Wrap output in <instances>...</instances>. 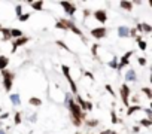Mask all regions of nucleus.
Instances as JSON below:
<instances>
[{
	"label": "nucleus",
	"mask_w": 152,
	"mask_h": 134,
	"mask_svg": "<svg viewBox=\"0 0 152 134\" xmlns=\"http://www.w3.org/2000/svg\"><path fill=\"white\" fill-rule=\"evenodd\" d=\"M66 101H67V107H69V110L72 112V116H73V124L76 125V127H79L80 122L84 121V113L82 110H80V107L76 104V101L72 98L69 94H66Z\"/></svg>",
	"instance_id": "f257e3e1"
},
{
	"label": "nucleus",
	"mask_w": 152,
	"mask_h": 134,
	"mask_svg": "<svg viewBox=\"0 0 152 134\" xmlns=\"http://www.w3.org/2000/svg\"><path fill=\"white\" fill-rule=\"evenodd\" d=\"M2 75H3V86L6 89V93H9L12 89V80H14V75L11 73V71H7V70H3L2 71Z\"/></svg>",
	"instance_id": "f03ea898"
},
{
	"label": "nucleus",
	"mask_w": 152,
	"mask_h": 134,
	"mask_svg": "<svg viewBox=\"0 0 152 134\" xmlns=\"http://www.w3.org/2000/svg\"><path fill=\"white\" fill-rule=\"evenodd\" d=\"M61 70H63V73H64V76H66V79L69 80V84H70V88H72V93H78V86H76V84L73 82V79H72V76H70V69L67 67V66H61Z\"/></svg>",
	"instance_id": "7ed1b4c3"
},
{
	"label": "nucleus",
	"mask_w": 152,
	"mask_h": 134,
	"mask_svg": "<svg viewBox=\"0 0 152 134\" xmlns=\"http://www.w3.org/2000/svg\"><path fill=\"white\" fill-rule=\"evenodd\" d=\"M130 88H128V85L127 84H124L122 86H121V97H122V101H124V104L125 106H130V103H128V98H130Z\"/></svg>",
	"instance_id": "20e7f679"
},
{
	"label": "nucleus",
	"mask_w": 152,
	"mask_h": 134,
	"mask_svg": "<svg viewBox=\"0 0 152 134\" xmlns=\"http://www.w3.org/2000/svg\"><path fill=\"white\" fill-rule=\"evenodd\" d=\"M76 104L80 107V110H82V109H84V110H91V109H93V103H91V101H85L80 95L76 97Z\"/></svg>",
	"instance_id": "39448f33"
},
{
	"label": "nucleus",
	"mask_w": 152,
	"mask_h": 134,
	"mask_svg": "<svg viewBox=\"0 0 152 134\" xmlns=\"http://www.w3.org/2000/svg\"><path fill=\"white\" fill-rule=\"evenodd\" d=\"M106 29L104 27H97V29H93L91 30V36L93 37H95V39H103L104 36H106Z\"/></svg>",
	"instance_id": "423d86ee"
},
{
	"label": "nucleus",
	"mask_w": 152,
	"mask_h": 134,
	"mask_svg": "<svg viewBox=\"0 0 152 134\" xmlns=\"http://www.w3.org/2000/svg\"><path fill=\"white\" fill-rule=\"evenodd\" d=\"M131 55H133V51L125 52V54H124V57H122V60H121V63L118 64V67H116V69H118V70H121L122 67H125V66H127L128 63H130V57H131Z\"/></svg>",
	"instance_id": "0eeeda50"
},
{
	"label": "nucleus",
	"mask_w": 152,
	"mask_h": 134,
	"mask_svg": "<svg viewBox=\"0 0 152 134\" xmlns=\"http://www.w3.org/2000/svg\"><path fill=\"white\" fill-rule=\"evenodd\" d=\"M94 18H95L98 22H106V21H107L106 11H103V9H98V11H95V12H94Z\"/></svg>",
	"instance_id": "6e6552de"
},
{
	"label": "nucleus",
	"mask_w": 152,
	"mask_h": 134,
	"mask_svg": "<svg viewBox=\"0 0 152 134\" xmlns=\"http://www.w3.org/2000/svg\"><path fill=\"white\" fill-rule=\"evenodd\" d=\"M61 6L64 7V11H66L69 15H75V12H76V7H75V5H73V3H69V2H61Z\"/></svg>",
	"instance_id": "1a4fd4ad"
},
{
	"label": "nucleus",
	"mask_w": 152,
	"mask_h": 134,
	"mask_svg": "<svg viewBox=\"0 0 152 134\" xmlns=\"http://www.w3.org/2000/svg\"><path fill=\"white\" fill-rule=\"evenodd\" d=\"M27 42H29V37H24V36H22V37H20V39H16L15 42H14V46H12V52H15L18 48H20V46H22V45H25Z\"/></svg>",
	"instance_id": "9d476101"
},
{
	"label": "nucleus",
	"mask_w": 152,
	"mask_h": 134,
	"mask_svg": "<svg viewBox=\"0 0 152 134\" xmlns=\"http://www.w3.org/2000/svg\"><path fill=\"white\" fill-rule=\"evenodd\" d=\"M118 36L119 37H128L130 36V29L128 27H125V25L118 27Z\"/></svg>",
	"instance_id": "9b49d317"
},
{
	"label": "nucleus",
	"mask_w": 152,
	"mask_h": 134,
	"mask_svg": "<svg viewBox=\"0 0 152 134\" xmlns=\"http://www.w3.org/2000/svg\"><path fill=\"white\" fill-rule=\"evenodd\" d=\"M125 79L128 80V82H134L137 78H136V71H134L133 69H128V71L125 73Z\"/></svg>",
	"instance_id": "f8f14e48"
},
{
	"label": "nucleus",
	"mask_w": 152,
	"mask_h": 134,
	"mask_svg": "<svg viewBox=\"0 0 152 134\" xmlns=\"http://www.w3.org/2000/svg\"><path fill=\"white\" fill-rule=\"evenodd\" d=\"M9 66V58L5 55H0V71H3Z\"/></svg>",
	"instance_id": "ddd939ff"
},
{
	"label": "nucleus",
	"mask_w": 152,
	"mask_h": 134,
	"mask_svg": "<svg viewBox=\"0 0 152 134\" xmlns=\"http://www.w3.org/2000/svg\"><path fill=\"white\" fill-rule=\"evenodd\" d=\"M9 98H11V101L14 103V106H20L21 104V98H20V95H18V94H11V97H9Z\"/></svg>",
	"instance_id": "4468645a"
},
{
	"label": "nucleus",
	"mask_w": 152,
	"mask_h": 134,
	"mask_svg": "<svg viewBox=\"0 0 152 134\" xmlns=\"http://www.w3.org/2000/svg\"><path fill=\"white\" fill-rule=\"evenodd\" d=\"M22 36H24V33H22L21 30H18V29H12V30H11V37L20 39V37H22Z\"/></svg>",
	"instance_id": "2eb2a0df"
},
{
	"label": "nucleus",
	"mask_w": 152,
	"mask_h": 134,
	"mask_svg": "<svg viewBox=\"0 0 152 134\" xmlns=\"http://www.w3.org/2000/svg\"><path fill=\"white\" fill-rule=\"evenodd\" d=\"M29 103L31 106H42V100H40V98H37V97H31L30 100H29Z\"/></svg>",
	"instance_id": "dca6fc26"
},
{
	"label": "nucleus",
	"mask_w": 152,
	"mask_h": 134,
	"mask_svg": "<svg viewBox=\"0 0 152 134\" xmlns=\"http://www.w3.org/2000/svg\"><path fill=\"white\" fill-rule=\"evenodd\" d=\"M137 110H142V107H140V106H128L127 115H128V116H131L134 112H137Z\"/></svg>",
	"instance_id": "f3484780"
},
{
	"label": "nucleus",
	"mask_w": 152,
	"mask_h": 134,
	"mask_svg": "<svg viewBox=\"0 0 152 134\" xmlns=\"http://www.w3.org/2000/svg\"><path fill=\"white\" fill-rule=\"evenodd\" d=\"M69 30H72L75 34H78V36H82V31H80V30L78 29V27H76L73 22H70V25H69Z\"/></svg>",
	"instance_id": "a211bd4d"
},
{
	"label": "nucleus",
	"mask_w": 152,
	"mask_h": 134,
	"mask_svg": "<svg viewBox=\"0 0 152 134\" xmlns=\"http://www.w3.org/2000/svg\"><path fill=\"white\" fill-rule=\"evenodd\" d=\"M30 5L36 11H42V7H43V2H30Z\"/></svg>",
	"instance_id": "6ab92c4d"
},
{
	"label": "nucleus",
	"mask_w": 152,
	"mask_h": 134,
	"mask_svg": "<svg viewBox=\"0 0 152 134\" xmlns=\"http://www.w3.org/2000/svg\"><path fill=\"white\" fill-rule=\"evenodd\" d=\"M119 6H121L122 9H125V11H131V9H133V3H131V2H121Z\"/></svg>",
	"instance_id": "aec40b11"
},
{
	"label": "nucleus",
	"mask_w": 152,
	"mask_h": 134,
	"mask_svg": "<svg viewBox=\"0 0 152 134\" xmlns=\"http://www.w3.org/2000/svg\"><path fill=\"white\" fill-rule=\"evenodd\" d=\"M0 31H2V34L5 36V39H6V40L11 37V30H9V29H3V27H0Z\"/></svg>",
	"instance_id": "412c9836"
},
{
	"label": "nucleus",
	"mask_w": 152,
	"mask_h": 134,
	"mask_svg": "<svg viewBox=\"0 0 152 134\" xmlns=\"http://www.w3.org/2000/svg\"><path fill=\"white\" fill-rule=\"evenodd\" d=\"M145 31V33H151L152 31V27L149 24H140V31Z\"/></svg>",
	"instance_id": "4be33fe9"
},
{
	"label": "nucleus",
	"mask_w": 152,
	"mask_h": 134,
	"mask_svg": "<svg viewBox=\"0 0 152 134\" xmlns=\"http://www.w3.org/2000/svg\"><path fill=\"white\" fill-rule=\"evenodd\" d=\"M142 91H143V93H145V94H146V97H148V98H149V100H151V98H152V91H151V88L145 86V88H143V89H142Z\"/></svg>",
	"instance_id": "5701e85b"
},
{
	"label": "nucleus",
	"mask_w": 152,
	"mask_h": 134,
	"mask_svg": "<svg viewBox=\"0 0 152 134\" xmlns=\"http://www.w3.org/2000/svg\"><path fill=\"white\" fill-rule=\"evenodd\" d=\"M140 125H143V127H151V125H152V119H142Z\"/></svg>",
	"instance_id": "b1692460"
},
{
	"label": "nucleus",
	"mask_w": 152,
	"mask_h": 134,
	"mask_svg": "<svg viewBox=\"0 0 152 134\" xmlns=\"http://www.w3.org/2000/svg\"><path fill=\"white\" fill-rule=\"evenodd\" d=\"M20 124H21V113L16 112L15 113V125H20Z\"/></svg>",
	"instance_id": "393cba45"
},
{
	"label": "nucleus",
	"mask_w": 152,
	"mask_h": 134,
	"mask_svg": "<svg viewBox=\"0 0 152 134\" xmlns=\"http://www.w3.org/2000/svg\"><path fill=\"white\" fill-rule=\"evenodd\" d=\"M109 66H110L112 69H116V67H118V58L115 57V58H113V60H112V61L109 63Z\"/></svg>",
	"instance_id": "a878e982"
},
{
	"label": "nucleus",
	"mask_w": 152,
	"mask_h": 134,
	"mask_svg": "<svg viewBox=\"0 0 152 134\" xmlns=\"http://www.w3.org/2000/svg\"><path fill=\"white\" fill-rule=\"evenodd\" d=\"M15 12H16V15H18V18H20V16L22 15V6H21V5H18V6L15 7Z\"/></svg>",
	"instance_id": "bb28decb"
},
{
	"label": "nucleus",
	"mask_w": 152,
	"mask_h": 134,
	"mask_svg": "<svg viewBox=\"0 0 152 134\" xmlns=\"http://www.w3.org/2000/svg\"><path fill=\"white\" fill-rule=\"evenodd\" d=\"M57 45H58V46H61L63 49H66V51H69V52H70L69 46H66V43H64V42H61V40H57Z\"/></svg>",
	"instance_id": "cd10ccee"
},
{
	"label": "nucleus",
	"mask_w": 152,
	"mask_h": 134,
	"mask_svg": "<svg viewBox=\"0 0 152 134\" xmlns=\"http://www.w3.org/2000/svg\"><path fill=\"white\" fill-rule=\"evenodd\" d=\"M29 18H30V14H22V15L20 16V21H21V22H24V21L29 20Z\"/></svg>",
	"instance_id": "c85d7f7f"
},
{
	"label": "nucleus",
	"mask_w": 152,
	"mask_h": 134,
	"mask_svg": "<svg viewBox=\"0 0 152 134\" xmlns=\"http://www.w3.org/2000/svg\"><path fill=\"white\" fill-rule=\"evenodd\" d=\"M139 48H140L142 51H145V49H146V42H145V40H140V42H139Z\"/></svg>",
	"instance_id": "c756f323"
},
{
	"label": "nucleus",
	"mask_w": 152,
	"mask_h": 134,
	"mask_svg": "<svg viewBox=\"0 0 152 134\" xmlns=\"http://www.w3.org/2000/svg\"><path fill=\"white\" fill-rule=\"evenodd\" d=\"M110 115H112V124H116V122H119V119H118V118H116V115H115V112H112Z\"/></svg>",
	"instance_id": "7c9ffc66"
},
{
	"label": "nucleus",
	"mask_w": 152,
	"mask_h": 134,
	"mask_svg": "<svg viewBox=\"0 0 152 134\" xmlns=\"http://www.w3.org/2000/svg\"><path fill=\"white\" fill-rule=\"evenodd\" d=\"M137 63H139L140 66H146V58H143V57H142V58L137 60Z\"/></svg>",
	"instance_id": "2f4dec72"
},
{
	"label": "nucleus",
	"mask_w": 152,
	"mask_h": 134,
	"mask_svg": "<svg viewBox=\"0 0 152 134\" xmlns=\"http://www.w3.org/2000/svg\"><path fill=\"white\" fill-rule=\"evenodd\" d=\"M87 124L89 125V127H95V125L98 124V121H95V119H93V121H88Z\"/></svg>",
	"instance_id": "473e14b6"
},
{
	"label": "nucleus",
	"mask_w": 152,
	"mask_h": 134,
	"mask_svg": "<svg viewBox=\"0 0 152 134\" xmlns=\"http://www.w3.org/2000/svg\"><path fill=\"white\" fill-rule=\"evenodd\" d=\"M130 36L136 37V36H137V30H136V29H130Z\"/></svg>",
	"instance_id": "72a5a7b5"
},
{
	"label": "nucleus",
	"mask_w": 152,
	"mask_h": 134,
	"mask_svg": "<svg viewBox=\"0 0 152 134\" xmlns=\"http://www.w3.org/2000/svg\"><path fill=\"white\" fill-rule=\"evenodd\" d=\"M106 89H107V91H109V93H110V94H112V95L115 97V93H113V89L110 88V85H106Z\"/></svg>",
	"instance_id": "f704fd0d"
},
{
	"label": "nucleus",
	"mask_w": 152,
	"mask_h": 134,
	"mask_svg": "<svg viewBox=\"0 0 152 134\" xmlns=\"http://www.w3.org/2000/svg\"><path fill=\"white\" fill-rule=\"evenodd\" d=\"M112 133H113L112 130H106V131H102L100 134H112Z\"/></svg>",
	"instance_id": "c9c22d12"
},
{
	"label": "nucleus",
	"mask_w": 152,
	"mask_h": 134,
	"mask_svg": "<svg viewBox=\"0 0 152 134\" xmlns=\"http://www.w3.org/2000/svg\"><path fill=\"white\" fill-rule=\"evenodd\" d=\"M97 46L98 45H93V54H97Z\"/></svg>",
	"instance_id": "e433bc0d"
},
{
	"label": "nucleus",
	"mask_w": 152,
	"mask_h": 134,
	"mask_svg": "<svg viewBox=\"0 0 152 134\" xmlns=\"http://www.w3.org/2000/svg\"><path fill=\"white\" fill-rule=\"evenodd\" d=\"M7 116H9V115H7V113H3V115H2V116H0V119H6V118H7Z\"/></svg>",
	"instance_id": "4c0bfd02"
},
{
	"label": "nucleus",
	"mask_w": 152,
	"mask_h": 134,
	"mask_svg": "<svg viewBox=\"0 0 152 134\" xmlns=\"http://www.w3.org/2000/svg\"><path fill=\"white\" fill-rule=\"evenodd\" d=\"M0 134H6V133H5L3 130H0Z\"/></svg>",
	"instance_id": "58836bf2"
},
{
	"label": "nucleus",
	"mask_w": 152,
	"mask_h": 134,
	"mask_svg": "<svg viewBox=\"0 0 152 134\" xmlns=\"http://www.w3.org/2000/svg\"><path fill=\"white\" fill-rule=\"evenodd\" d=\"M112 134H118V133H112Z\"/></svg>",
	"instance_id": "ea45409f"
}]
</instances>
